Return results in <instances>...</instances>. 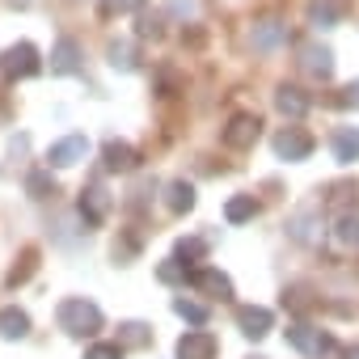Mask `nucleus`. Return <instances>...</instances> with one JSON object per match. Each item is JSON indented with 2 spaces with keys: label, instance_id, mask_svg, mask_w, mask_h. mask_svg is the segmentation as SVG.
Masks as SVG:
<instances>
[{
  "label": "nucleus",
  "instance_id": "nucleus-32",
  "mask_svg": "<svg viewBox=\"0 0 359 359\" xmlns=\"http://www.w3.org/2000/svg\"><path fill=\"white\" fill-rule=\"evenodd\" d=\"M156 34H161V22L156 18H144L140 22V39H156Z\"/></svg>",
  "mask_w": 359,
  "mask_h": 359
},
{
  "label": "nucleus",
  "instance_id": "nucleus-23",
  "mask_svg": "<svg viewBox=\"0 0 359 359\" xmlns=\"http://www.w3.org/2000/svg\"><path fill=\"white\" fill-rule=\"evenodd\" d=\"M34 266H39V250L30 245V250H22V258H18V266L9 271V287H22L30 275H34Z\"/></svg>",
  "mask_w": 359,
  "mask_h": 359
},
{
  "label": "nucleus",
  "instance_id": "nucleus-33",
  "mask_svg": "<svg viewBox=\"0 0 359 359\" xmlns=\"http://www.w3.org/2000/svg\"><path fill=\"white\" fill-rule=\"evenodd\" d=\"M173 9H177V13H191V9H195V0H173Z\"/></svg>",
  "mask_w": 359,
  "mask_h": 359
},
{
  "label": "nucleus",
  "instance_id": "nucleus-22",
  "mask_svg": "<svg viewBox=\"0 0 359 359\" xmlns=\"http://www.w3.org/2000/svg\"><path fill=\"white\" fill-rule=\"evenodd\" d=\"M148 342H152V330H148L144 321H127V325H118V346H123V351H127V346L140 351V346H148Z\"/></svg>",
  "mask_w": 359,
  "mask_h": 359
},
{
  "label": "nucleus",
  "instance_id": "nucleus-15",
  "mask_svg": "<svg viewBox=\"0 0 359 359\" xmlns=\"http://www.w3.org/2000/svg\"><path fill=\"white\" fill-rule=\"evenodd\" d=\"M330 241H334L342 254L359 250V212H338V216H334V229H330Z\"/></svg>",
  "mask_w": 359,
  "mask_h": 359
},
{
  "label": "nucleus",
  "instance_id": "nucleus-3",
  "mask_svg": "<svg viewBox=\"0 0 359 359\" xmlns=\"http://www.w3.org/2000/svg\"><path fill=\"white\" fill-rule=\"evenodd\" d=\"M287 43V22L279 18V13H262V18H254V26H250V47L254 51H279Z\"/></svg>",
  "mask_w": 359,
  "mask_h": 359
},
{
  "label": "nucleus",
  "instance_id": "nucleus-1",
  "mask_svg": "<svg viewBox=\"0 0 359 359\" xmlns=\"http://www.w3.org/2000/svg\"><path fill=\"white\" fill-rule=\"evenodd\" d=\"M55 321H60L64 334L85 338V334H97V330H102V309H97L93 300H85V296H68V300H60Z\"/></svg>",
  "mask_w": 359,
  "mask_h": 359
},
{
  "label": "nucleus",
  "instance_id": "nucleus-19",
  "mask_svg": "<svg viewBox=\"0 0 359 359\" xmlns=\"http://www.w3.org/2000/svg\"><path fill=\"white\" fill-rule=\"evenodd\" d=\"M165 208H169L173 216H187V212L195 208V187L182 182V177H177V182H169V187H165Z\"/></svg>",
  "mask_w": 359,
  "mask_h": 359
},
{
  "label": "nucleus",
  "instance_id": "nucleus-34",
  "mask_svg": "<svg viewBox=\"0 0 359 359\" xmlns=\"http://www.w3.org/2000/svg\"><path fill=\"white\" fill-rule=\"evenodd\" d=\"M342 359H359V346H346V355Z\"/></svg>",
  "mask_w": 359,
  "mask_h": 359
},
{
  "label": "nucleus",
  "instance_id": "nucleus-25",
  "mask_svg": "<svg viewBox=\"0 0 359 359\" xmlns=\"http://www.w3.org/2000/svg\"><path fill=\"white\" fill-rule=\"evenodd\" d=\"M173 313L182 317V321H191V325H203V321H208V304L187 300V296H177V300H173Z\"/></svg>",
  "mask_w": 359,
  "mask_h": 359
},
{
  "label": "nucleus",
  "instance_id": "nucleus-5",
  "mask_svg": "<svg viewBox=\"0 0 359 359\" xmlns=\"http://www.w3.org/2000/svg\"><path fill=\"white\" fill-rule=\"evenodd\" d=\"M283 334H287V342H292L300 355H313V359L334 355V338H330V334H321V330H317V325H309V321H292Z\"/></svg>",
  "mask_w": 359,
  "mask_h": 359
},
{
  "label": "nucleus",
  "instance_id": "nucleus-18",
  "mask_svg": "<svg viewBox=\"0 0 359 359\" xmlns=\"http://www.w3.org/2000/svg\"><path fill=\"white\" fill-rule=\"evenodd\" d=\"M304 18H309L313 30H334L342 22V5L338 0H313V5L304 9Z\"/></svg>",
  "mask_w": 359,
  "mask_h": 359
},
{
  "label": "nucleus",
  "instance_id": "nucleus-9",
  "mask_svg": "<svg viewBox=\"0 0 359 359\" xmlns=\"http://www.w3.org/2000/svg\"><path fill=\"white\" fill-rule=\"evenodd\" d=\"M237 330L258 342V338H266V334L275 330V313L262 309V304H241V309H237Z\"/></svg>",
  "mask_w": 359,
  "mask_h": 359
},
{
  "label": "nucleus",
  "instance_id": "nucleus-26",
  "mask_svg": "<svg viewBox=\"0 0 359 359\" xmlns=\"http://www.w3.org/2000/svg\"><path fill=\"white\" fill-rule=\"evenodd\" d=\"M26 191H30L34 199H51V195H55V182H51V169H34V173L26 177Z\"/></svg>",
  "mask_w": 359,
  "mask_h": 359
},
{
  "label": "nucleus",
  "instance_id": "nucleus-20",
  "mask_svg": "<svg viewBox=\"0 0 359 359\" xmlns=\"http://www.w3.org/2000/svg\"><path fill=\"white\" fill-rule=\"evenodd\" d=\"M258 216V199L254 195H233L229 203H224V220L229 224H245V220H254Z\"/></svg>",
  "mask_w": 359,
  "mask_h": 359
},
{
  "label": "nucleus",
  "instance_id": "nucleus-21",
  "mask_svg": "<svg viewBox=\"0 0 359 359\" xmlns=\"http://www.w3.org/2000/svg\"><path fill=\"white\" fill-rule=\"evenodd\" d=\"M334 156H338L342 165H355V161H359V127H342V131L334 135Z\"/></svg>",
  "mask_w": 359,
  "mask_h": 359
},
{
  "label": "nucleus",
  "instance_id": "nucleus-27",
  "mask_svg": "<svg viewBox=\"0 0 359 359\" xmlns=\"http://www.w3.org/2000/svg\"><path fill=\"white\" fill-rule=\"evenodd\" d=\"M156 279H161V283H182V279H191V271H187L182 258H165V262L156 266Z\"/></svg>",
  "mask_w": 359,
  "mask_h": 359
},
{
  "label": "nucleus",
  "instance_id": "nucleus-8",
  "mask_svg": "<svg viewBox=\"0 0 359 359\" xmlns=\"http://www.w3.org/2000/svg\"><path fill=\"white\" fill-rule=\"evenodd\" d=\"M195 292H203V296H216V300H233V279L224 275V271H216V266H199V271H191V279H187Z\"/></svg>",
  "mask_w": 359,
  "mask_h": 359
},
{
  "label": "nucleus",
  "instance_id": "nucleus-30",
  "mask_svg": "<svg viewBox=\"0 0 359 359\" xmlns=\"http://www.w3.org/2000/svg\"><path fill=\"white\" fill-rule=\"evenodd\" d=\"M85 359H123V346L118 342H93L85 351Z\"/></svg>",
  "mask_w": 359,
  "mask_h": 359
},
{
  "label": "nucleus",
  "instance_id": "nucleus-10",
  "mask_svg": "<svg viewBox=\"0 0 359 359\" xmlns=\"http://www.w3.org/2000/svg\"><path fill=\"white\" fill-rule=\"evenodd\" d=\"M76 212H81V220L89 224V229H97L106 216H110V195H106V187H85L81 191V203H76Z\"/></svg>",
  "mask_w": 359,
  "mask_h": 359
},
{
  "label": "nucleus",
  "instance_id": "nucleus-16",
  "mask_svg": "<svg viewBox=\"0 0 359 359\" xmlns=\"http://www.w3.org/2000/svg\"><path fill=\"white\" fill-rule=\"evenodd\" d=\"M51 72H55V76L81 72V47H76L72 39H60V43L51 47Z\"/></svg>",
  "mask_w": 359,
  "mask_h": 359
},
{
  "label": "nucleus",
  "instance_id": "nucleus-24",
  "mask_svg": "<svg viewBox=\"0 0 359 359\" xmlns=\"http://www.w3.org/2000/svg\"><path fill=\"white\" fill-rule=\"evenodd\" d=\"M106 55H110V68H118V72H131V68H135V47H131L127 39H123V43H110Z\"/></svg>",
  "mask_w": 359,
  "mask_h": 359
},
{
  "label": "nucleus",
  "instance_id": "nucleus-4",
  "mask_svg": "<svg viewBox=\"0 0 359 359\" xmlns=\"http://www.w3.org/2000/svg\"><path fill=\"white\" fill-rule=\"evenodd\" d=\"M258 135H262V118H258V114H250V110L233 114V118H229V127L220 131L224 148H233V152H245V148H254V144H258Z\"/></svg>",
  "mask_w": 359,
  "mask_h": 359
},
{
  "label": "nucleus",
  "instance_id": "nucleus-35",
  "mask_svg": "<svg viewBox=\"0 0 359 359\" xmlns=\"http://www.w3.org/2000/svg\"><path fill=\"white\" fill-rule=\"evenodd\" d=\"M22 5H26V0H22Z\"/></svg>",
  "mask_w": 359,
  "mask_h": 359
},
{
  "label": "nucleus",
  "instance_id": "nucleus-11",
  "mask_svg": "<svg viewBox=\"0 0 359 359\" xmlns=\"http://www.w3.org/2000/svg\"><path fill=\"white\" fill-rule=\"evenodd\" d=\"M177 359H216V334H208V330H187L182 338H177Z\"/></svg>",
  "mask_w": 359,
  "mask_h": 359
},
{
  "label": "nucleus",
  "instance_id": "nucleus-13",
  "mask_svg": "<svg viewBox=\"0 0 359 359\" xmlns=\"http://www.w3.org/2000/svg\"><path fill=\"white\" fill-rule=\"evenodd\" d=\"M309 106H313V97H309L304 89H296V85H279V89H275V110H279L283 118L296 123V118L309 114Z\"/></svg>",
  "mask_w": 359,
  "mask_h": 359
},
{
  "label": "nucleus",
  "instance_id": "nucleus-31",
  "mask_svg": "<svg viewBox=\"0 0 359 359\" xmlns=\"http://www.w3.org/2000/svg\"><path fill=\"white\" fill-rule=\"evenodd\" d=\"M334 106H342V110H359V81H351V85L334 97Z\"/></svg>",
  "mask_w": 359,
  "mask_h": 359
},
{
  "label": "nucleus",
  "instance_id": "nucleus-6",
  "mask_svg": "<svg viewBox=\"0 0 359 359\" xmlns=\"http://www.w3.org/2000/svg\"><path fill=\"white\" fill-rule=\"evenodd\" d=\"M271 148H275L279 161H304L313 152V135L304 127H279L275 140H271Z\"/></svg>",
  "mask_w": 359,
  "mask_h": 359
},
{
  "label": "nucleus",
  "instance_id": "nucleus-28",
  "mask_svg": "<svg viewBox=\"0 0 359 359\" xmlns=\"http://www.w3.org/2000/svg\"><path fill=\"white\" fill-rule=\"evenodd\" d=\"M203 254H208L203 237H182V241H177V258H182V262H199Z\"/></svg>",
  "mask_w": 359,
  "mask_h": 359
},
{
  "label": "nucleus",
  "instance_id": "nucleus-29",
  "mask_svg": "<svg viewBox=\"0 0 359 359\" xmlns=\"http://www.w3.org/2000/svg\"><path fill=\"white\" fill-rule=\"evenodd\" d=\"M144 0H102V18H123V13H140Z\"/></svg>",
  "mask_w": 359,
  "mask_h": 359
},
{
  "label": "nucleus",
  "instance_id": "nucleus-12",
  "mask_svg": "<svg viewBox=\"0 0 359 359\" xmlns=\"http://www.w3.org/2000/svg\"><path fill=\"white\" fill-rule=\"evenodd\" d=\"M85 152H89V140H85V135H64L60 144H51L47 161H51L55 169H72V165L85 161Z\"/></svg>",
  "mask_w": 359,
  "mask_h": 359
},
{
  "label": "nucleus",
  "instance_id": "nucleus-2",
  "mask_svg": "<svg viewBox=\"0 0 359 359\" xmlns=\"http://www.w3.org/2000/svg\"><path fill=\"white\" fill-rule=\"evenodd\" d=\"M0 72H5L9 81H30L43 72V55L34 43H13L5 55H0Z\"/></svg>",
  "mask_w": 359,
  "mask_h": 359
},
{
  "label": "nucleus",
  "instance_id": "nucleus-14",
  "mask_svg": "<svg viewBox=\"0 0 359 359\" xmlns=\"http://www.w3.org/2000/svg\"><path fill=\"white\" fill-rule=\"evenodd\" d=\"M102 165H106L110 173H131V169L140 165V152H135L127 140H110V144L102 148Z\"/></svg>",
  "mask_w": 359,
  "mask_h": 359
},
{
  "label": "nucleus",
  "instance_id": "nucleus-7",
  "mask_svg": "<svg viewBox=\"0 0 359 359\" xmlns=\"http://www.w3.org/2000/svg\"><path fill=\"white\" fill-rule=\"evenodd\" d=\"M300 68L313 81H330L334 76V51L325 43H300Z\"/></svg>",
  "mask_w": 359,
  "mask_h": 359
},
{
  "label": "nucleus",
  "instance_id": "nucleus-17",
  "mask_svg": "<svg viewBox=\"0 0 359 359\" xmlns=\"http://www.w3.org/2000/svg\"><path fill=\"white\" fill-rule=\"evenodd\" d=\"M26 334H30V313H26V309H18V304H5V309H0V338L18 342V338H26Z\"/></svg>",
  "mask_w": 359,
  "mask_h": 359
}]
</instances>
